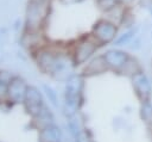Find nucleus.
<instances>
[{"label":"nucleus","mask_w":152,"mask_h":142,"mask_svg":"<svg viewBox=\"0 0 152 142\" xmlns=\"http://www.w3.org/2000/svg\"><path fill=\"white\" fill-rule=\"evenodd\" d=\"M132 84H133V87H134V91L138 98L142 103L148 101L150 95H151V84L147 76L145 75V73L139 70L134 75H132Z\"/></svg>","instance_id":"obj_3"},{"label":"nucleus","mask_w":152,"mask_h":142,"mask_svg":"<svg viewBox=\"0 0 152 142\" xmlns=\"http://www.w3.org/2000/svg\"><path fill=\"white\" fill-rule=\"evenodd\" d=\"M50 2H40L31 0L27 7V20L31 26H38L49 13Z\"/></svg>","instance_id":"obj_2"},{"label":"nucleus","mask_w":152,"mask_h":142,"mask_svg":"<svg viewBox=\"0 0 152 142\" xmlns=\"http://www.w3.org/2000/svg\"><path fill=\"white\" fill-rule=\"evenodd\" d=\"M103 57H104V61H106L107 66H109V67H112L113 69H116V70H121L125 67V64L127 63L128 58H129L127 53L121 51V50H115V49L108 50L103 55Z\"/></svg>","instance_id":"obj_4"},{"label":"nucleus","mask_w":152,"mask_h":142,"mask_svg":"<svg viewBox=\"0 0 152 142\" xmlns=\"http://www.w3.org/2000/svg\"><path fill=\"white\" fill-rule=\"evenodd\" d=\"M96 49V44L93 41H82L77 44L75 50V60L77 63L84 62Z\"/></svg>","instance_id":"obj_5"},{"label":"nucleus","mask_w":152,"mask_h":142,"mask_svg":"<svg viewBox=\"0 0 152 142\" xmlns=\"http://www.w3.org/2000/svg\"><path fill=\"white\" fill-rule=\"evenodd\" d=\"M134 0H116V2L119 4V5H121V6H127V5H129V4H132Z\"/></svg>","instance_id":"obj_10"},{"label":"nucleus","mask_w":152,"mask_h":142,"mask_svg":"<svg viewBox=\"0 0 152 142\" xmlns=\"http://www.w3.org/2000/svg\"><path fill=\"white\" fill-rule=\"evenodd\" d=\"M96 4L99 6V8L102 10L103 12H106V13L119 5L116 2V0H96Z\"/></svg>","instance_id":"obj_7"},{"label":"nucleus","mask_w":152,"mask_h":142,"mask_svg":"<svg viewBox=\"0 0 152 142\" xmlns=\"http://www.w3.org/2000/svg\"><path fill=\"white\" fill-rule=\"evenodd\" d=\"M121 70H125L127 74H131V75H134L137 72H139V70H141L140 69V67H139V64H138V62L135 61V60H133V58H128V61H127V63L125 64V67L121 69Z\"/></svg>","instance_id":"obj_6"},{"label":"nucleus","mask_w":152,"mask_h":142,"mask_svg":"<svg viewBox=\"0 0 152 142\" xmlns=\"http://www.w3.org/2000/svg\"><path fill=\"white\" fill-rule=\"evenodd\" d=\"M118 32V27L113 21H109L107 19L99 20L94 29H93V36L100 44H107L112 42Z\"/></svg>","instance_id":"obj_1"},{"label":"nucleus","mask_w":152,"mask_h":142,"mask_svg":"<svg viewBox=\"0 0 152 142\" xmlns=\"http://www.w3.org/2000/svg\"><path fill=\"white\" fill-rule=\"evenodd\" d=\"M134 33H135L134 30H128V31H126L125 33H122V36H120V37L116 39V44H118V45H124V44L128 43V42L133 38Z\"/></svg>","instance_id":"obj_8"},{"label":"nucleus","mask_w":152,"mask_h":142,"mask_svg":"<svg viewBox=\"0 0 152 142\" xmlns=\"http://www.w3.org/2000/svg\"><path fill=\"white\" fill-rule=\"evenodd\" d=\"M141 115H142V118L147 122H150L152 119V106L148 101H145L142 107H141Z\"/></svg>","instance_id":"obj_9"},{"label":"nucleus","mask_w":152,"mask_h":142,"mask_svg":"<svg viewBox=\"0 0 152 142\" xmlns=\"http://www.w3.org/2000/svg\"><path fill=\"white\" fill-rule=\"evenodd\" d=\"M33 1H40V2H50L51 0H33Z\"/></svg>","instance_id":"obj_11"}]
</instances>
